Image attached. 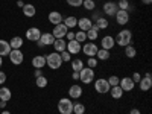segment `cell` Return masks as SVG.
Segmentation results:
<instances>
[{
    "mask_svg": "<svg viewBox=\"0 0 152 114\" xmlns=\"http://www.w3.org/2000/svg\"><path fill=\"white\" fill-rule=\"evenodd\" d=\"M114 43H117L119 46L122 47H126V46H129L132 44V32L131 29H123L117 34V37L114 38Z\"/></svg>",
    "mask_w": 152,
    "mask_h": 114,
    "instance_id": "obj_1",
    "label": "cell"
},
{
    "mask_svg": "<svg viewBox=\"0 0 152 114\" xmlns=\"http://www.w3.org/2000/svg\"><path fill=\"white\" fill-rule=\"evenodd\" d=\"M46 64H47L49 69H52V70H58V69H61V66H62L61 53H58V52L49 53V55L46 56Z\"/></svg>",
    "mask_w": 152,
    "mask_h": 114,
    "instance_id": "obj_2",
    "label": "cell"
},
{
    "mask_svg": "<svg viewBox=\"0 0 152 114\" xmlns=\"http://www.w3.org/2000/svg\"><path fill=\"white\" fill-rule=\"evenodd\" d=\"M58 111L61 114H72L73 113V102L70 97H62L58 102Z\"/></svg>",
    "mask_w": 152,
    "mask_h": 114,
    "instance_id": "obj_3",
    "label": "cell"
},
{
    "mask_svg": "<svg viewBox=\"0 0 152 114\" xmlns=\"http://www.w3.org/2000/svg\"><path fill=\"white\" fill-rule=\"evenodd\" d=\"M79 81L84 82L85 85L91 84L94 81V70L90 69V67H84L81 72H79Z\"/></svg>",
    "mask_w": 152,
    "mask_h": 114,
    "instance_id": "obj_4",
    "label": "cell"
},
{
    "mask_svg": "<svg viewBox=\"0 0 152 114\" xmlns=\"http://www.w3.org/2000/svg\"><path fill=\"white\" fill-rule=\"evenodd\" d=\"M110 88H111V87H110L108 81L104 79V78H99V79L94 81V91L99 93V94H107V93H110Z\"/></svg>",
    "mask_w": 152,
    "mask_h": 114,
    "instance_id": "obj_5",
    "label": "cell"
},
{
    "mask_svg": "<svg viewBox=\"0 0 152 114\" xmlns=\"http://www.w3.org/2000/svg\"><path fill=\"white\" fill-rule=\"evenodd\" d=\"M53 41H55V37L52 35V32H50V34L46 32V34H41L40 40L37 41V44H38V47H40V49H43V47H46V46H52Z\"/></svg>",
    "mask_w": 152,
    "mask_h": 114,
    "instance_id": "obj_6",
    "label": "cell"
},
{
    "mask_svg": "<svg viewBox=\"0 0 152 114\" xmlns=\"http://www.w3.org/2000/svg\"><path fill=\"white\" fill-rule=\"evenodd\" d=\"M9 59L14 66H20L23 62V59H24V55H23V52L20 49H12L9 52Z\"/></svg>",
    "mask_w": 152,
    "mask_h": 114,
    "instance_id": "obj_7",
    "label": "cell"
},
{
    "mask_svg": "<svg viewBox=\"0 0 152 114\" xmlns=\"http://www.w3.org/2000/svg\"><path fill=\"white\" fill-rule=\"evenodd\" d=\"M119 87L122 88L123 91H132V90H134V87H135V82L129 78V76H125V78L120 79Z\"/></svg>",
    "mask_w": 152,
    "mask_h": 114,
    "instance_id": "obj_8",
    "label": "cell"
},
{
    "mask_svg": "<svg viewBox=\"0 0 152 114\" xmlns=\"http://www.w3.org/2000/svg\"><path fill=\"white\" fill-rule=\"evenodd\" d=\"M82 52H84V55L85 56H88V58H90V56H96V53H97V50H99V47L91 41V43H87V44H84L82 46Z\"/></svg>",
    "mask_w": 152,
    "mask_h": 114,
    "instance_id": "obj_9",
    "label": "cell"
},
{
    "mask_svg": "<svg viewBox=\"0 0 152 114\" xmlns=\"http://www.w3.org/2000/svg\"><path fill=\"white\" fill-rule=\"evenodd\" d=\"M114 17H116L117 24H120V26H125V24L129 21V12H128V11H123V9H119Z\"/></svg>",
    "mask_w": 152,
    "mask_h": 114,
    "instance_id": "obj_10",
    "label": "cell"
},
{
    "mask_svg": "<svg viewBox=\"0 0 152 114\" xmlns=\"http://www.w3.org/2000/svg\"><path fill=\"white\" fill-rule=\"evenodd\" d=\"M102 11L105 12L108 17H114V15H116V12L119 11V8H117L116 2H107V3H104V9Z\"/></svg>",
    "mask_w": 152,
    "mask_h": 114,
    "instance_id": "obj_11",
    "label": "cell"
},
{
    "mask_svg": "<svg viewBox=\"0 0 152 114\" xmlns=\"http://www.w3.org/2000/svg\"><path fill=\"white\" fill-rule=\"evenodd\" d=\"M81 49H82V44L81 43H78L76 40H72V41H69L67 43V47H66V50L70 53V55H76V53H79L81 52Z\"/></svg>",
    "mask_w": 152,
    "mask_h": 114,
    "instance_id": "obj_12",
    "label": "cell"
},
{
    "mask_svg": "<svg viewBox=\"0 0 152 114\" xmlns=\"http://www.w3.org/2000/svg\"><path fill=\"white\" fill-rule=\"evenodd\" d=\"M40 37H41V31L38 29V28H29L26 31V38H28L29 41L37 43L38 40H40Z\"/></svg>",
    "mask_w": 152,
    "mask_h": 114,
    "instance_id": "obj_13",
    "label": "cell"
},
{
    "mask_svg": "<svg viewBox=\"0 0 152 114\" xmlns=\"http://www.w3.org/2000/svg\"><path fill=\"white\" fill-rule=\"evenodd\" d=\"M67 28L64 26V24H56V26H53V31H52V35L55 37V40H58V38H64L66 34H67Z\"/></svg>",
    "mask_w": 152,
    "mask_h": 114,
    "instance_id": "obj_14",
    "label": "cell"
},
{
    "mask_svg": "<svg viewBox=\"0 0 152 114\" xmlns=\"http://www.w3.org/2000/svg\"><path fill=\"white\" fill-rule=\"evenodd\" d=\"M69 94H70V99H79V97L82 96V87L78 85V84L70 85V88H69Z\"/></svg>",
    "mask_w": 152,
    "mask_h": 114,
    "instance_id": "obj_15",
    "label": "cell"
},
{
    "mask_svg": "<svg viewBox=\"0 0 152 114\" xmlns=\"http://www.w3.org/2000/svg\"><path fill=\"white\" fill-rule=\"evenodd\" d=\"M76 26H79V31H84V32H87L88 29H90L91 26H93V21L88 18V17H82V18H79L78 20V24Z\"/></svg>",
    "mask_w": 152,
    "mask_h": 114,
    "instance_id": "obj_16",
    "label": "cell"
},
{
    "mask_svg": "<svg viewBox=\"0 0 152 114\" xmlns=\"http://www.w3.org/2000/svg\"><path fill=\"white\" fill-rule=\"evenodd\" d=\"M100 46H102V49H105V50H111L114 46H116V43H114V38L111 35H105L102 38V41H100Z\"/></svg>",
    "mask_w": 152,
    "mask_h": 114,
    "instance_id": "obj_17",
    "label": "cell"
},
{
    "mask_svg": "<svg viewBox=\"0 0 152 114\" xmlns=\"http://www.w3.org/2000/svg\"><path fill=\"white\" fill-rule=\"evenodd\" d=\"M49 21L53 24V26H56V24H61L62 23V15H61V12H58V11H52L49 14Z\"/></svg>",
    "mask_w": 152,
    "mask_h": 114,
    "instance_id": "obj_18",
    "label": "cell"
},
{
    "mask_svg": "<svg viewBox=\"0 0 152 114\" xmlns=\"http://www.w3.org/2000/svg\"><path fill=\"white\" fill-rule=\"evenodd\" d=\"M32 66H34L35 69H43V67L46 66V56H43V55L34 56V58H32Z\"/></svg>",
    "mask_w": 152,
    "mask_h": 114,
    "instance_id": "obj_19",
    "label": "cell"
},
{
    "mask_svg": "<svg viewBox=\"0 0 152 114\" xmlns=\"http://www.w3.org/2000/svg\"><path fill=\"white\" fill-rule=\"evenodd\" d=\"M52 46L55 47V52L61 53V52H64V50H66L67 43L64 41V38H58V40H55V41H53V44H52Z\"/></svg>",
    "mask_w": 152,
    "mask_h": 114,
    "instance_id": "obj_20",
    "label": "cell"
},
{
    "mask_svg": "<svg viewBox=\"0 0 152 114\" xmlns=\"http://www.w3.org/2000/svg\"><path fill=\"white\" fill-rule=\"evenodd\" d=\"M138 87H140V90L142 91H148L151 90V87H152V78H142L140 82H138Z\"/></svg>",
    "mask_w": 152,
    "mask_h": 114,
    "instance_id": "obj_21",
    "label": "cell"
},
{
    "mask_svg": "<svg viewBox=\"0 0 152 114\" xmlns=\"http://www.w3.org/2000/svg\"><path fill=\"white\" fill-rule=\"evenodd\" d=\"M87 40H90V41H96V38L99 37V29L96 28V24H93V26L88 29L87 32Z\"/></svg>",
    "mask_w": 152,
    "mask_h": 114,
    "instance_id": "obj_22",
    "label": "cell"
},
{
    "mask_svg": "<svg viewBox=\"0 0 152 114\" xmlns=\"http://www.w3.org/2000/svg\"><path fill=\"white\" fill-rule=\"evenodd\" d=\"M11 50H12V49H11V46H9L8 41L0 40V56H8Z\"/></svg>",
    "mask_w": 152,
    "mask_h": 114,
    "instance_id": "obj_23",
    "label": "cell"
},
{
    "mask_svg": "<svg viewBox=\"0 0 152 114\" xmlns=\"http://www.w3.org/2000/svg\"><path fill=\"white\" fill-rule=\"evenodd\" d=\"M123 90L119 87V85H116V87H111L110 88V94H111V97L113 99H122L123 97Z\"/></svg>",
    "mask_w": 152,
    "mask_h": 114,
    "instance_id": "obj_24",
    "label": "cell"
},
{
    "mask_svg": "<svg viewBox=\"0 0 152 114\" xmlns=\"http://www.w3.org/2000/svg\"><path fill=\"white\" fill-rule=\"evenodd\" d=\"M62 24H64L67 29H72V28H75L76 24H78V18L73 17V15H70V17H67V18H62Z\"/></svg>",
    "mask_w": 152,
    "mask_h": 114,
    "instance_id": "obj_25",
    "label": "cell"
},
{
    "mask_svg": "<svg viewBox=\"0 0 152 114\" xmlns=\"http://www.w3.org/2000/svg\"><path fill=\"white\" fill-rule=\"evenodd\" d=\"M21 9H23V14L26 15V17H34V15L37 14L35 6H34V5H29V3H28V5H24Z\"/></svg>",
    "mask_w": 152,
    "mask_h": 114,
    "instance_id": "obj_26",
    "label": "cell"
},
{
    "mask_svg": "<svg viewBox=\"0 0 152 114\" xmlns=\"http://www.w3.org/2000/svg\"><path fill=\"white\" fill-rule=\"evenodd\" d=\"M9 46H11V49H21L23 38L21 37H12L11 41H9Z\"/></svg>",
    "mask_w": 152,
    "mask_h": 114,
    "instance_id": "obj_27",
    "label": "cell"
},
{
    "mask_svg": "<svg viewBox=\"0 0 152 114\" xmlns=\"http://www.w3.org/2000/svg\"><path fill=\"white\" fill-rule=\"evenodd\" d=\"M84 67H85V66H84L82 59H79V58L72 59V70H73V72H81Z\"/></svg>",
    "mask_w": 152,
    "mask_h": 114,
    "instance_id": "obj_28",
    "label": "cell"
},
{
    "mask_svg": "<svg viewBox=\"0 0 152 114\" xmlns=\"http://www.w3.org/2000/svg\"><path fill=\"white\" fill-rule=\"evenodd\" d=\"M11 90H9V88H6V87H2V88H0V99H2V100H5V102H8V100L11 99Z\"/></svg>",
    "mask_w": 152,
    "mask_h": 114,
    "instance_id": "obj_29",
    "label": "cell"
},
{
    "mask_svg": "<svg viewBox=\"0 0 152 114\" xmlns=\"http://www.w3.org/2000/svg\"><path fill=\"white\" fill-rule=\"evenodd\" d=\"M135 55H137V50H135V47L132 44L125 47V56L126 58H135Z\"/></svg>",
    "mask_w": 152,
    "mask_h": 114,
    "instance_id": "obj_30",
    "label": "cell"
},
{
    "mask_svg": "<svg viewBox=\"0 0 152 114\" xmlns=\"http://www.w3.org/2000/svg\"><path fill=\"white\" fill-rule=\"evenodd\" d=\"M96 58L100 59V61H107L110 58V50H105V49H99L97 53H96Z\"/></svg>",
    "mask_w": 152,
    "mask_h": 114,
    "instance_id": "obj_31",
    "label": "cell"
},
{
    "mask_svg": "<svg viewBox=\"0 0 152 114\" xmlns=\"http://www.w3.org/2000/svg\"><path fill=\"white\" fill-rule=\"evenodd\" d=\"M47 78L43 75V76H38V78H35V84H37V87H40V88H44V87H47Z\"/></svg>",
    "mask_w": 152,
    "mask_h": 114,
    "instance_id": "obj_32",
    "label": "cell"
},
{
    "mask_svg": "<svg viewBox=\"0 0 152 114\" xmlns=\"http://www.w3.org/2000/svg\"><path fill=\"white\" fill-rule=\"evenodd\" d=\"M96 28L100 31V29H107L108 28V21H107V18H104V17H100V18H97L96 20Z\"/></svg>",
    "mask_w": 152,
    "mask_h": 114,
    "instance_id": "obj_33",
    "label": "cell"
},
{
    "mask_svg": "<svg viewBox=\"0 0 152 114\" xmlns=\"http://www.w3.org/2000/svg\"><path fill=\"white\" fill-rule=\"evenodd\" d=\"M75 40L78 41V43H84L85 40H87V34L84 32V31H78V32H75Z\"/></svg>",
    "mask_w": 152,
    "mask_h": 114,
    "instance_id": "obj_34",
    "label": "cell"
},
{
    "mask_svg": "<svg viewBox=\"0 0 152 114\" xmlns=\"http://www.w3.org/2000/svg\"><path fill=\"white\" fill-rule=\"evenodd\" d=\"M82 6H84L87 11H94V9H96V2H94V0H84Z\"/></svg>",
    "mask_w": 152,
    "mask_h": 114,
    "instance_id": "obj_35",
    "label": "cell"
},
{
    "mask_svg": "<svg viewBox=\"0 0 152 114\" xmlns=\"http://www.w3.org/2000/svg\"><path fill=\"white\" fill-rule=\"evenodd\" d=\"M73 113L75 114H84L85 113V105L84 104H73Z\"/></svg>",
    "mask_w": 152,
    "mask_h": 114,
    "instance_id": "obj_36",
    "label": "cell"
},
{
    "mask_svg": "<svg viewBox=\"0 0 152 114\" xmlns=\"http://www.w3.org/2000/svg\"><path fill=\"white\" fill-rule=\"evenodd\" d=\"M87 67H90V69H96L97 67V58L96 56H90L87 59Z\"/></svg>",
    "mask_w": 152,
    "mask_h": 114,
    "instance_id": "obj_37",
    "label": "cell"
},
{
    "mask_svg": "<svg viewBox=\"0 0 152 114\" xmlns=\"http://www.w3.org/2000/svg\"><path fill=\"white\" fill-rule=\"evenodd\" d=\"M107 81H108L110 87H116V85H119V82H120V79L117 78L116 75H113V76H110V78H108Z\"/></svg>",
    "mask_w": 152,
    "mask_h": 114,
    "instance_id": "obj_38",
    "label": "cell"
},
{
    "mask_svg": "<svg viewBox=\"0 0 152 114\" xmlns=\"http://www.w3.org/2000/svg\"><path fill=\"white\" fill-rule=\"evenodd\" d=\"M117 8L119 9H123V11H128L129 9V2H128V0H119Z\"/></svg>",
    "mask_w": 152,
    "mask_h": 114,
    "instance_id": "obj_39",
    "label": "cell"
},
{
    "mask_svg": "<svg viewBox=\"0 0 152 114\" xmlns=\"http://www.w3.org/2000/svg\"><path fill=\"white\" fill-rule=\"evenodd\" d=\"M66 2H67V5H70L73 8H79V6H82L84 0H66Z\"/></svg>",
    "mask_w": 152,
    "mask_h": 114,
    "instance_id": "obj_40",
    "label": "cell"
},
{
    "mask_svg": "<svg viewBox=\"0 0 152 114\" xmlns=\"http://www.w3.org/2000/svg\"><path fill=\"white\" fill-rule=\"evenodd\" d=\"M70 58H72V55L67 52V50L61 52V59H62V62H70Z\"/></svg>",
    "mask_w": 152,
    "mask_h": 114,
    "instance_id": "obj_41",
    "label": "cell"
},
{
    "mask_svg": "<svg viewBox=\"0 0 152 114\" xmlns=\"http://www.w3.org/2000/svg\"><path fill=\"white\" fill-rule=\"evenodd\" d=\"M131 79H132L134 82H140V79H142V75H140V73H134Z\"/></svg>",
    "mask_w": 152,
    "mask_h": 114,
    "instance_id": "obj_42",
    "label": "cell"
},
{
    "mask_svg": "<svg viewBox=\"0 0 152 114\" xmlns=\"http://www.w3.org/2000/svg\"><path fill=\"white\" fill-rule=\"evenodd\" d=\"M66 38H67L69 41L75 40V32H72V31H67V34H66Z\"/></svg>",
    "mask_w": 152,
    "mask_h": 114,
    "instance_id": "obj_43",
    "label": "cell"
},
{
    "mask_svg": "<svg viewBox=\"0 0 152 114\" xmlns=\"http://www.w3.org/2000/svg\"><path fill=\"white\" fill-rule=\"evenodd\" d=\"M6 82V73L5 72H0V85Z\"/></svg>",
    "mask_w": 152,
    "mask_h": 114,
    "instance_id": "obj_44",
    "label": "cell"
},
{
    "mask_svg": "<svg viewBox=\"0 0 152 114\" xmlns=\"http://www.w3.org/2000/svg\"><path fill=\"white\" fill-rule=\"evenodd\" d=\"M97 18H100V14H99V12H97V11H94V14H93V17H91L90 20H91V21H93V20L96 21Z\"/></svg>",
    "mask_w": 152,
    "mask_h": 114,
    "instance_id": "obj_45",
    "label": "cell"
},
{
    "mask_svg": "<svg viewBox=\"0 0 152 114\" xmlns=\"http://www.w3.org/2000/svg\"><path fill=\"white\" fill-rule=\"evenodd\" d=\"M72 78H73L75 81H78V79H79V72H73V73H72Z\"/></svg>",
    "mask_w": 152,
    "mask_h": 114,
    "instance_id": "obj_46",
    "label": "cell"
},
{
    "mask_svg": "<svg viewBox=\"0 0 152 114\" xmlns=\"http://www.w3.org/2000/svg\"><path fill=\"white\" fill-rule=\"evenodd\" d=\"M38 76H43V70L41 69H37L35 70V78H38Z\"/></svg>",
    "mask_w": 152,
    "mask_h": 114,
    "instance_id": "obj_47",
    "label": "cell"
},
{
    "mask_svg": "<svg viewBox=\"0 0 152 114\" xmlns=\"http://www.w3.org/2000/svg\"><path fill=\"white\" fill-rule=\"evenodd\" d=\"M129 114H142V113H140V110H137V108H132V110L129 111Z\"/></svg>",
    "mask_w": 152,
    "mask_h": 114,
    "instance_id": "obj_48",
    "label": "cell"
},
{
    "mask_svg": "<svg viewBox=\"0 0 152 114\" xmlns=\"http://www.w3.org/2000/svg\"><path fill=\"white\" fill-rule=\"evenodd\" d=\"M6 107V102L5 100H0V108H5Z\"/></svg>",
    "mask_w": 152,
    "mask_h": 114,
    "instance_id": "obj_49",
    "label": "cell"
},
{
    "mask_svg": "<svg viewBox=\"0 0 152 114\" xmlns=\"http://www.w3.org/2000/svg\"><path fill=\"white\" fill-rule=\"evenodd\" d=\"M142 3H145V5H151V3H152V0H142Z\"/></svg>",
    "mask_w": 152,
    "mask_h": 114,
    "instance_id": "obj_50",
    "label": "cell"
},
{
    "mask_svg": "<svg viewBox=\"0 0 152 114\" xmlns=\"http://www.w3.org/2000/svg\"><path fill=\"white\" fill-rule=\"evenodd\" d=\"M17 5H18V6H20V8H23V6H24V3H23V2H21V0H18V2H17Z\"/></svg>",
    "mask_w": 152,
    "mask_h": 114,
    "instance_id": "obj_51",
    "label": "cell"
},
{
    "mask_svg": "<svg viewBox=\"0 0 152 114\" xmlns=\"http://www.w3.org/2000/svg\"><path fill=\"white\" fill-rule=\"evenodd\" d=\"M2 64H3V58L0 56V67H2Z\"/></svg>",
    "mask_w": 152,
    "mask_h": 114,
    "instance_id": "obj_52",
    "label": "cell"
},
{
    "mask_svg": "<svg viewBox=\"0 0 152 114\" xmlns=\"http://www.w3.org/2000/svg\"><path fill=\"white\" fill-rule=\"evenodd\" d=\"M2 114H11L9 111H2Z\"/></svg>",
    "mask_w": 152,
    "mask_h": 114,
    "instance_id": "obj_53",
    "label": "cell"
}]
</instances>
